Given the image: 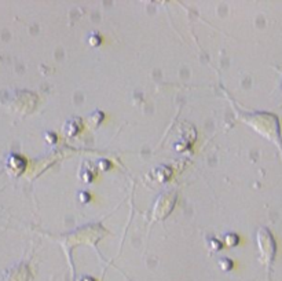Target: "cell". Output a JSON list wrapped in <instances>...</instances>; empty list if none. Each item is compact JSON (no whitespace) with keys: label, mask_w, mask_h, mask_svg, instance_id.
Segmentation results:
<instances>
[{"label":"cell","mask_w":282,"mask_h":281,"mask_svg":"<svg viewBox=\"0 0 282 281\" xmlns=\"http://www.w3.org/2000/svg\"><path fill=\"white\" fill-rule=\"evenodd\" d=\"M257 241H259V248H260L264 262L271 263L274 254H275V243L272 240L271 233L267 229H260L257 233Z\"/></svg>","instance_id":"6da1fadb"}]
</instances>
